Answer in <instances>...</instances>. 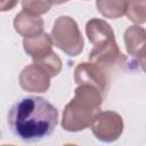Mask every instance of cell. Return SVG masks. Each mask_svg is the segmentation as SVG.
Here are the masks:
<instances>
[{
  "label": "cell",
  "mask_w": 146,
  "mask_h": 146,
  "mask_svg": "<svg viewBox=\"0 0 146 146\" xmlns=\"http://www.w3.org/2000/svg\"><path fill=\"white\" fill-rule=\"evenodd\" d=\"M57 123V108L38 96H29L18 100L8 112V124L11 132L27 143L48 137Z\"/></svg>",
  "instance_id": "obj_1"
},
{
  "label": "cell",
  "mask_w": 146,
  "mask_h": 146,
  "mask_svg": "<svg viewBox=\"0 0 146 146\" xmlns=\"http://www.w3.org/2000/svg\"><path fill=\"white\" fill-rule=\"evenodd\" d=\"M75 95L65 106L62 127L70 132H78L89 128L95 116L100 112L105 96L91 84H78Z\"/></svg>",
  "instance_id": "obj_2"
},
{
  "label": "cell",
  "mask_w": 146,
  "mask_h": 146,
  "mask_svg": "<svg viewBox=\"0 0 146 146\" xmlns=\"http://www.w3.org/2000/svg\"><path fill=\"white\" fill-rule=\"evenodd\" d=\"M54 44L71 57L79 56L84 47L83 36L76 22L70 16H59L51 29Z\"/></svg>",
  "instance_id": "obj_3"
},
{
  "label": "cell",
  "mask_w": 146,
  "mask_h": 146,
  "mask_svg": "<svg viewBox=\"0 0 146 146\" xmlns=\"http://www.w3.org/2000/svg\"><path fill=\"white\" fill-rule=\"evenodd\" d=\"M123 128L122 116L114 111L99 112L90 125L95 137L104 143H113L117 140L123 132Z\"/></svg>",
  "instance_id": "obj_4"
},
{
  "label": "cell",
  "mask_w": 146,
  "mask_h": 146,
  "mask_svg": "<svg viewBox=\"0 0 146 146\" xmlns=\"http://www.w3.org/2000/svg\"><path fill=\"white\" fill-rule=\"evenodd\" d=\"M74 81L76 84H91L98 88L104 96L107 94L108 80L103 67L92 62L80 63L74 68Z\"/></svg>",
  "instance_id": "obj_5"
},
{
  "label": "cell",
  "mask_w": 146,
  "mask_h": 146,
  "mask_svg": "<svg viewBox=\"0 0 146 146\" xmlns=\"http://www.w3.org/2000/svg\"><path fill=\"white\" fill-rule=\"evenodd\" d=\"M51 76L35 63L25 66L19 74V86L29 92H46L50 87Z\"/></svg>",
  "instance_id": "obj_6"
},
{
  "label": "cell",
  "mask_w": 146,
  "mask_h": 146,
  "mask_svg": "<svg viewBox=\"0 0 146 146\" xmlns=\"http://www.w3.org/2000/svg\"><path fill=\"white\" fill-rule=\"evenodd\" d=\"M89 60L96 63L103 68L123 64L127 58L121 52L116 41H111L100 47H94L89 52Z\"/></svg>",
  "instance_id": "obj_7"
},
{
  "label": "cell",
  "mask_w": 146,
  "mask_h": 146,
  "mask_svg": "<svg viewBox=\"0 0 146 146\" xmlns=\"http://www.w3.org/2000/svg\"><path fill=\"white\" fill-rule=\"evenodd\" d=\"M14 27L24 38H32L43 33L44 23L40 16L32 15L25 10L18 13L14 18Z\"/></svg>",
  "instance_id": "obj_8"
},
{
  "label": "cell",
  "mask_w": 146,
  "mask_h": 146,
  "mask_svg": "<svg viewBox=\"0 0 146 146\" xmlns=\"http://www.w3.org/2000/svg\"><path fill=\"white\" fill-rule=\"evenodd\" d=\"M86 34L94 47L104 46L115 40L111 25L100 18H91L86 25Z\"/></svg>",
  "instance_id": "obj_9"
},
{
  "label": "cell",
  "mask_w": 146,
  "mask_h": 146,
  "mask_svg": "<svg viewBox=\"0 0 146 146\" xmlns=\"http://www.w3.org/2000/svg\"><path fill=\"white\" fill-rule=\"evenodd\" d=\"M52 44L54 41L51 39V35L44 32L36 36L24 38L23 40L24 50L27 55L32 57L33 60H38L50 54L52 51Z\"/></svg>",
  "instance_id": "obj_10"
},
{
  "label": "cell",
  "mask_w": 146,
  "mask_h": 146,
  "mask_svg": "<svg viewBox=\"0 0 146 146\" xmlns=\"http://www.w3.org/2000/svg\"><path fill=\"white\" fill-rule=\"evenodd\" d=\"M123 39L128 54L137 56L146 46V30L139 25H131L125 30Z\"/></svg>",
  "instance_id": "obj_11"
},
{
  "label": "cell",
  "mask_w": 146,
  "mask_h": 146,
  "mask_svg": "<svg viewBox=\"0 0 146 146\" xmlns=\"http://www.w3.org/2000/svg\"><path fill=\"white\" fill-rule=\"evenodd\" d=\"M98 11L106 18H120L127 13L128 0H96Z\"/></svg>",
  "instance_id": "obj_12"
},
{
  "label": "cell",
  "mask_w": 146,
  "mask_h": 146,
  "mask_svg": "<svg viewBox=\"0 0 146 146\" xmlns=\"http://www.w3.org/2000/svg\"><path fill=\"white\" fill-rule=\"evenodd\" d=\"M127 17L136 23L143 24L146 22V0H128Z\"/></svg>",
  "instance_id": "obj_13"
},
{
  "label": "cell",
  "mask_w": 146,
  "mask_h": 146,
  "mask_svg": "<svg viewBox=\"0 0 146 146\" xmlns=\"http://www.w3.org/2000/svg\"><path fill=\"white\" fill-rule=\"evenodd\" d=\"M33 63L38 64L44 71H47L51 78L58 75L60 73L62 66H63L62 65V59L58 57V55L55 51H51L50 54L46 55L44 57H42L38 60H33Z\"/></svg>",
  "instance_id": "obj_14"
},
{
  "label": "cell",
  "mask_w": 146,
  "mask_h": 146,
  "mask_svg": "<svg viewBox=\"0 0 146 146\" xmlns=\"http://www.w3.org/2000/svg\"><path fill=\"white\" fill-rule=\"evenodd\" d=\"M51 6H52L51 0H22L23 10L36 16H40L49 11Z\"/></svg>",
  "instance_id": "obj_15"
},
{
  "label": "cell",
  "mask_w": 146,
  "mask_h": 146,
  "mask_svg": "<svg viewBox=\"0 0 146 146\" xmlns=\"http://www.w3.org/2000/svg\"><path fill=\"white\" fill-rule=\"evenodd\" d=\"M137 59H138V63L141 67V70L146 73V46L138 52V55L136 56Z\"/></svg>",
  "instance_id": "obj_16"
},
{
  "label": "cell",
  "mask_w": 146,
  "mask_h": 146,
  "mask_svg": "<svg viewBox=\"0 0 146 146\" xmlns=\"http://www.w3.org/2000/svg\"><path fill=\"white\" fill-rule=\"evenodd\" d=\"M18 0H1V3H0V10L1 11H8V10H11L16 3H17Z\"/></svg>",
  "instance_id": "obj_17"
},
{
  "label": "cell",
  "mask_w": 146,
  "mask_h": 146,
  "mask_svg": "<svg viewBox=\"0 0 146 146\" xmlns=\"http://www.w3.org/2000/svg\"><path fill=\"white\" fill-rule=\"evenodd\" d=\"M51 1H52V3H55V5H60V3L67 2L68 0H51Z\"/></svg>",
  "instance_id": "obj_18"
}]
</instances>
